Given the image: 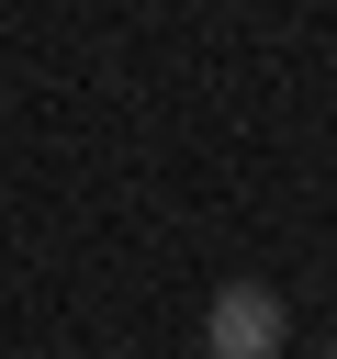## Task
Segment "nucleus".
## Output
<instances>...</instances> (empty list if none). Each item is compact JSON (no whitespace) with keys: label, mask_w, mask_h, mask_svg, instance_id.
I'll use <instances>...</instances> for the list:
<instances>
[{"label":"nucleus","mask_w":337,"mask_h":359,"mask_svg":"<svg viewBox=\"0 0 337 359\" xmlns=\"http://www.w3.org/2000/svg\"><path fill=\"white\" fill-rule=\"evenodd\" d=\"M281 337H292V314L270 280H225L202 303V359H281Z\"/></svg>","instance_id":"1"}]
</instances>
